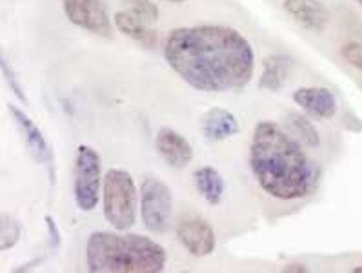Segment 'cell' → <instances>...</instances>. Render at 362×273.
Here are the masks:
<instances>
[{
  "label": "cell",
  "mask_w": 362,
  "mask_h": 273,
  "mask_svg": "<svg viewBox=\"0 0 362 273\" xmlns=\"http://www.w3.org/2000/svg\"><path fill=\"white\" fill-rule=\"evenodd\" d=\"M355 2H357V4L361 6V8H362V0H355Z\"/></svg>",
  "instance_id": "484cf974"
},
{
  "label": "cell",
  "mask_w": 362,
  "mask_h": 273,
  "mask_svg": "<svg viewBox=\"0 0 362 273\" xmlns=\"http://www.w3.org/2000/svg\"><path fill=\"white\" fill-rule=\"evenodd\" d=\"M355 273H362V266H357V268H354Z\"/></svg>",
  "instance_id": "cb8c5ba5"
},
{
  "label": "cell",
  "mask_w": 362,
  "mask_h": 273,
  "mask_svg": "<svg viewBox=\"0 0 362 273\" xmlns=\"http://www.w3.org/2000/svg\"><path fill=\"white\" fill-rule=\"evenodd\" d=\"M113 22H115L117 30L120 33L133 39L135 42L141 44V46L151 50L157 44V31L151 28V24L148 21H144L142 17L133 13L132 9H120V11H117L115 17H113Z\"/></svg>",
  "instance_id": "5bb4252c"
},
{
  "label": "cell",
  "mask_w": 362,
  "mask_h": 273,
  "mask_svg": "<svg viewBox=\"0 0 362 273\" xmlns=\"http://www.w3.org/2000/svg\"><path fill=\"white\" fill-rule=\"evenodd\" d=\"M175 233L180 244L195 257H208L214 253L215 231L206 219L197 214H182L175 224Z\"/></svg>",
  "instance_id": "ba28073f"
},
{
  "label": "cell",
  "mask_w": 362,
  "mask_h": 273,
  "mask_svg": "<svg viewBox=\"0 0 362 273\" xmlns=\"http://www.w3.org/2000/svg\"><path fill=\"white\" fill-rule=\"evenodd\" d=\"M282 272H298V273H303V272H308V268L304 265H286V268L282 269Z\"/></svg>",
  "instance_id": "603a6c76"
},
{
  "label": "cell",
  "mask_w": 362,
  "mask_h": 273,
  "mask_svg": "<svg viewBox=\"0 0 362 273\" xmlns=\"http://www.w3.org/2000/svg\"><path fill=\"white\" fill-rule=\"evenodd\" d=\"M9 113L13 115V120L17 122L18 129H21V133L24 135V141H26L28 148H30L31 155L35 157V161L40 164H44V166L49 168V171L53 170V151L52 148H49V144H47L46 136L42 135V132H40L39 128H37V124L33 122V120L30 119V117L24 113V111L21 110V108H17L15 104H9Z\"/></svg>",
  "instance_id": "9c48e42d"
},
{
  "label": "cell",
  "mask_w": 362,
  "mask_h": 273,
  "mask_svg": "<svg viewBox=\"0 0 362 273\" xmlns=\"http://www.w3.org/2000/svg\"><path fill=\"white\" fill-rule=\"evenodd\" d=\"M201 132L206 141L222 142L239 133V122L233 113L222 108H211L202 115Z\"/></svg>",
  "instance_id": "4fadbf2b"
},
{
  "label": "cell",
  "mask_w": 362,
  "mask_h": 273,
  "mask_svg": "<svg viewBox=\"0 0 362 273\" xmlns=\"http://www.w3.org/2000/svg\"><path fill=\"white\" fill-rule=\"evenodd\" d=\"M141 215L151 233H166L171 228L173 195L166 182L158 177H144L141 186Z\"/></svg>",
  "instance_id": "8992f818"
},
{
  "label": "cell",
  "mask_w": 362,
  "mask_h": 273,
  "mask_svg": "<svg viewBox=\"0 0 362 273\" xmlns=\"http://www.w3.org/2000/svg\"><path fill=\"white\" fill-rule=\"evenodd\" d=\"M342 57H344L354 68L362 71V40H354V42L346 44V46L342 47Z\"/></svg>",
  "instance_id": "44dd1931"
},
{
  "label": "cell",
  "mask_w": 362,
  "mask_h": 273,
  "mask_svg": "<svg viewBox=\"0 0 362 273\" xmlns=\"http://www.w3.org/2000/svg\"><path fill=\"white\" fill-rule=\"evenodd\" d=\"M103 182V164L98 153L90 146H78L73 164V195L78 209L93 211L97 208Z\"/></svg>",
  "instance_id": "5b68a950"
},
{
  "label": "cell",
  "mask_w": 362,
  "mask_h": 273,
  "mask_svg": "<svg viewBox=\"0 0 362 273\" xmlns=\"http://www.w3.org/2000/svg\"><path fill=\"white\" fill-rule=\"evenodd\" d=\"M155 146L160 157L171 168H186L193 161V148L179 132L171 128H160L155 139Z\"/></svg>",
  "instance_id": "30bf717a"
},
{
  "label": "cell",
  "mask_w": 362,
  "mask_h": 273,
  "mask_svg": "<svg viewBox=\"0 0 362 273\" xmlns=\"http://www.w3.org/2000/svg\"><path fill=\"white\" fill-rule=\"evenodd\" d=\"M0 68H2V75H4L6 82H8V86L11 88V91H13V93L21 98L22 103L28 104V97H26V93H24V88H22L21 82L17 81V75H15L13 68L9 66L6 55H2V59H0Z\"/></svg>",
  "instance_id": "d6986e66"
},
{
  "label": "cell",
  "mask_w": 362,
  "mask_h": 273,
  "mask_svg": "<svg viewBox=\"0 0 362 273\" xmlns=\"http://www.w3.org/2000/svg\"><path fill=\"white\" fill-rule=\"evenodd\" d=\"M193 180H195V186L197 190H199V193L204 197V201L208 202V204H221L226 186H224L222 175L215 170V168H197L195 173H193Z\"/></svg>",
  "instance_id": "2e32d148"
},
{
  "label": "cell",
  "mask_w": 362,
  "mask_h": 273,
  "mask_svg": "<svg viewBox=\"0 0 362 273\" xmlns=\"http://www.w3.org/2000/svg\"><path fill=\"white\" fill-rule=\"evenodd\" d=\"M168 2H184V0H168Z\"/></svg>",
  "instance_id": "d4e9b609"
},
{
  "label": "cell",
  "mask_w": 362,
  "mask_h": 273,
  "mask_svg": "<svg viewBox=\"0 0 362 273\" xmlns=\"http://www.w3.org/2000/svg\"><path fill=\"white\" fill-rule=\"evenodd\" d=\"M293 71V59L282 53L266 57L262 62V73L259 79V88L266 91H281Z\"/></svg>",
  "instance_id": "9a60e30c"
},
{
  "label": "cell",
  "mask_w": 362,
  "mask_h": 273,
  "mask_svg": "<svg viewBox=\"0 0 362 273\" xmlns=\"http://www.w3.org/2000/svg\"><path fill=\"white\" fill-rule=\"evenodd\" d=\"M286 119H288V124H290L293 135H297V139L303 142L304 146H308V148H317V146L320 144L319 132H317L315 126L311 124V120H308L306 117L300 115V113H295V111H290Z\"/></svg>",
  "instance_id": "e0dca14e"
},
{
  "label": "cell",
  "mask_w": 362,
  "mask_h": 273,
  "mask_svg": "<svg viewBox=\"0 0 362 273\" xmlns=\"http://www.w3.org/2000/svg\"><path fill=\"white\" fill-rule=\"evenodd\" d=\"M164 59L186 84L204 93L240 90L255 71V55L246 37L214 24L170 31Z\"/></svg>",
  "instance_id": "6da1fadb"
},
{
  "label": "cell",
  "mask_w": 362,
  "mask_h": 273,
  "mask_svg": "<svg viewBox=\"0 0 362 273\" xmlns=\"http://www.w3.org/2000/svg\"><path fill=\"white\" fill-rule=\"evenodd\" d=\"M139 195L135 180L126 170H107L103 182V209L104 217L111 226L126 231L135 224Z\"/></svg>",
  "instance_id": "277c9868"
},
{
  "label": "cell",
  "mask_w": 362,
  "mask_h": 273,
  "mask_svg": "<svg viewBox=\"0 0 362 273\" xmlns=\"http://www.w3.org/2000/svg\"><path fill=\"white\" fill-rule=\"evenodd\" d=\"M293 100L313 119L326 120L337 113V98L328 88H298Z\"/></svg>",
  "instance_id": "7c38bea8"
},
{
  "label": "cell",
  "mask_w": 362,
  "mask_h": 273,
  "mask_svg": "<svg viewBox=\"0 0 362 273\" xmlns=\"http://www.w3.org/2000/svg\"><path fill=\"white\" fill-rule=\"evenodd\" d=\"M21 235L22 228L17 219H13L8 214H2V219H0V250L2 252L11 250L18 243Z\"/></svg>",
  "instance_id": "ac0fdd59"
},
{
  "label": "cell",
  "mask_w": 362,
  "mask_h": 273,
  "mask_svg": "<svg viewBox=\"0 0 362 273\" xmlns=\"http://www.w3.org/2000/svg\"><path fill=\"white\" fill-rule=\"evenodd\" d=\"M46 226H47V233H49V243H52L53 250L60 246V230L57 226V222L53 221V217L46 215Z\"/></svg>",
  "instance_id": "7402d4cb"
},
{
  "label": "cell",
  "mask_w": 362,
  "mask_h": 273,
  "mask_svg": "<svg viewBox=\"0 0 362 273\" xmlns=\"http://www.w3.org/2000/svg\"><path fill=\"white\" fill-rule=\"evenodd\" d=\"M250 166L260 188L281 201H297L319 186V168L277 124L262 120L250 144Z\"/></svg>",
  "instance_id": "7a4b0ae2"
},
{
  "label": "cell",
  "mask_w": 362,
  "mask_h": 273,
  "mask_svg": "<svg viewBox=\"0 0 362 273\" xmlns=\"http://www.w3.org/2000/svg\"><path fill=\"white\" fill-rule=\"evenodd\" d=\"M62 8L75 26L104 39H110L113 33L111 17L103 0H64Z\"/></svg>",
  "instance_id": "52a82bcc"
},
{
  "label": "cell",
  "mask_w": 362,
  "mask_h": 273,
  "mask_svg": "<svg viewBox=\"0 0 362 273\" xmlns=\"http://www.w3.org/2000/svg\"><path fill=\"white\" fill-rule=\"evenodd\" d=\"M284 9L311 33H320L328 26L329 13L320 0H284Z\"/></svg>",
  "instance_id": "8fae6325"
},
{
  "label": "cell",
  "mask_w": 362,
  "mask_h": 273,
  "mask_svg": "<svg viewBox=\"0 0 362 273\" xmlns=\"http://www.w3.org/2000/svg\"><path fill=\"white\" fill-rule=\"evenodd\" d=\"M128 4L133 13H136L139 17L148 21L149 24L158 18V9L151 0H128Z\"/></svg>",
  "instance_id": "ffe728a7"
},
{
  "label": "cell",
  "mask_w": 362,
  "mask_h": 273,
  "mask_svg": "<svg viewBox=\"0 0 362 273\" xmlns=\"http://www.w3.org/2000/svg\"><path fill=\"white\" fill-rule=\"evenodd\" d=\"M166 250L149 237L95 231L86 243V265L93 273H160Z\"/></svg>",
  "instance_id": "3957f363"
}]
</instances>
